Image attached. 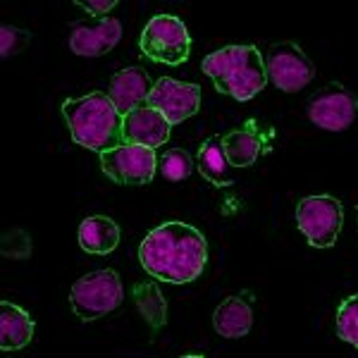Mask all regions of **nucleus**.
Listing matches in <instances>:
<instances>
[{"mask_svg":"<svg viewBox=\"0 0 358 358\" xmlns=\"http://www.w3.org/2000/svg\"><path fill=\"white\" fill-rule=\"evenodd\" d=\"M138 263L148 275L170 285L199 280L208 263L206 236L187 222H163L146 234L138 246Z\"/></svg>","mask_w":358,"mask_h":358,"instance_id":"nucleus-1","label":"nucleus"},{"mask_svg":"<svg viewBox=\"0 0 358 358\" xmlns=\"http://www.w3.org/2000/svg\"><path fill=\"white\" fill-rule=\"evenodd\" d=\"M62 115L67 120L74 143L96 153H106L122 141L124 117L117 113L108 94L94 91L89 96L72 98L62 103Z\"/></svg>","mask_w":358,"mask_h":358,"instance_id":"nucleus-2","label":"nucleus"},{"mask_svg":"<svg viewBox=\"0 0 358 358\" xmlns=\"http://www.w3.org/2000/svg\"><path fill=\"white\" fill-rule=\"evenodd\" d=\"M201 69L213 79L220 94L232 96L241 103L258 96L268 84L263 53L256 45H224L215 53L206 55Z\"/></svg>","mask_w":358,"mask_h":358,"instance_id":"nucleus-3","label":"nucleus"},{"mask_svg":"<svg viewBox=\"0 0 358 358\" xmlns=\"http://www.w3.org/2000/svg\"><path fill=\"white\" fill-rule=\"evenodd\" d=\"M124 301L122 280L115 270H96L74 282L69 292V303L79 320L91 322L113 313Z\"/></svg>","mask_w":358,"mask_h":358,"instance_id":"nucleus-4","label":"nucleus"},{"mask_svg":"<svg viewBox=\"0 0 358 358\" xmlns=\"http://www.w3.org/2000/svg\"><path fill=\"white\" fill-rule=\"evenodd\" d=\"M141 53L160 65H182L189 60L192 36L189 29L175 15H155L141 34Z\"/></svg>","mask_w":358,"mask_h":358,"instance_id":"nucleus-5","label":"nucleus"},{"mask_svg":"<svg viewBox=\"0 0 358 358\" xmlns=\"http://www.w3.org/2000/svg\"><path fill=\"white\" fill-rule=\"evenodd\" d=\"M344 210L334 196H306L296 206V224L310 246L330 248L342 232Z\"/></svg>","mask_w":358,"mask_h":358,"instance_id":"nucleus-6","label":"nucleus"},{"mask_svg":"<svg viewBox=\"0 0 358 358\" xmlns=\"http://www.w3.org/2000/svg\"><path fill=\"white\" fill-rule=\"evenodd\" d=\"M101 167L113 182L127 184V187H141L155 177L158 158H155L153 148L120 143L113 151L101 153Z\"/></svg>","mask_w":358,"mask_h":358,"instance_id":"nucleus-7","label":"nucleus"},{"mask_svg":"<svg viewBox=\"0 0 358 358\" xmlns=\"http://www.w3.org/2000/svg\"><path fill=\"white\" fill-rule=\"evenodd\" d=\"M265 69H268L270 82L280 91H287V94L301 91L315 77L313 62L292 41L270 45L268 55H265Z\"/></svg>","mask_w":358,"mask_h":358,"instance_id":"nucleus-8","label":"nucleus"},{"mask_svg":"<svg viewBox=\"0 0 358 358\" xmlns=\"http://www.w3.org/2000/svg\"><path fill=\"white\" fill-rule=\"evenodd\" d=\"M308 120L320 129L344 131L358 115V101L346 86L327 84L308 101Z\"/></svg>","mask_w":358,"mask_h":358,"instance_id":"nucleus-9","label":"nucleus"},{"mask_svg":"<svg viewBox=\"0 0 358 358\" xmlns=\"http://www.w3.org/2000/svg\"><path fill=\"white\" fill-rule=\"evenodd\" d=\"M146 106L158 110L170 124H179L187 117H194V115L199 113L201 86L163 77L153 84V91H151V96H148Z\"/></svg>","mask_w":358,"mask_h":358,"instance_id":"nucleus-10","label":"nucleus"},{"mask_svg":"<svg viewBox=\"0 0 358 358\" xmlns=\"http://www.w3.org/2000/svg\"><path fill=\"white\" fill-rule=\"evenodd\" d=\"M122 38V24L115 17L98 20L96 24H74L69 34V48L82 57H98L110 53Z\"/></svg>","mask_w":358,"mask_h":358,"instance_id":"nucleus-11","label":"nucleus"},{"mask_svg":"<svg viewBox=\"0 0 358 358\" xmlns=\"http://www.w3.org/2000/svg\"><path fill=\"white\" fill-rule=\"evenodd\" d=\"M151 91H153V84H151V79H148L146 69L124 67L110 79V91H108V96H110V101L115 103L117 113L124 117V115L134 113L136 108L146 106Z\"/></svg>","mask_w":358,"mask_h":358,"instance_id":"nucleus-12","label":"nucleus"},{"mask_svg":"<svg viewBox=\"0 0 358 358\" xmlns=\"http://www.w3.org/2000/svg\"><path fill=\"white\" fill-rule=\"evenodd\" d=\"M172 124L158 110L148 106L136 108L134 113L124 115L122 122V138L124 143H136V146L158 148L170 138Z\"/></svg>","mask_w":358,"mask_h":358,"instance_id":"nucleus-13","label":"nucleus"},{"mask_svg":"<svg viewBox=\"0 0 358 358\" xmlns=\"http://www.w3.org/2000/svg\"><path fill=\"white\" fill-rule=\"evenodd\" d=\"M213 327L224 339H241L253 327V308L244 296H227L213 313Z\"/></svg>","mask_w":358,"mask_h":358,"instance_id":"nucleus-14","label":"nucleus"},{"mask_svg":"<svg viewBox=\"0 0 358 358\" xmlns=\"http://www.w3.org/2000/svg\"><path fill=\"white\" fill-rule=\"evenodd\" d=\"M34 339V320L24 308L13 301L0 303V346L3 351H17Z\"/></svg>","mask_w":358,"mask_h":358,"instance_id":"nucleus-15","label":"nucleus"},{"mask_svg":"<svg viewBox=\"0 0 358 358\" xmlns=\"http://www.w3.org/2000/svg\"><path fill=\"white\" fill-rule=\"evenodd\" d=\"M222 143L232 167H251L263 151V136L253 120L244 127H239V129H232L229 134H224Z\"/></svg>","mask_w":358,"mask_h":358,"instance_id":"nucleus-16","label":"nucleus"},{"mask_svg":"<svg viewBox=\"0 0 358 358\" xmlns=\"http://www.w3.org/2000/svg\"><path fill=\"white\" fill-rule=\"evenodd\" d=\"M120 244V227L106 215H91L79 224V246L86 253L106 256Z\"/></svg>","mask_w":358,"mask_h":358,"instance_id":"nucleus-17","label":"nucleus"},{"mask_svg":"<svg viewBox=\"0 0 358 358\" xmlns=\"http://www.w3.org/2000/svg\"><path fill=\"white\" fill-rule=\"evenodd\" d=\"M196 167H199V172L213 184V187H229V184L234 182L232 165H229L227 153H224L222 136H210L201 143Z\"/></svg>","mask_w":358,"mask_h":358,"instance_id":"nucleus-18","label":"nucleus"},{"mask_svg":"<svg viewBox=\"0 0 358 358\" xmlns=\"http://www.w3.org/2000/svg\"><path fill=\"white\" fill-rule=\"evenodd\" d=\"M131 294H134V303L138 313L143 315V320L153 330H160L167 322V301L163 292H160V287L155 282H138Z\"/></svg>","mask_w":358,"mask_h":358,"instance_id":"nucleus-19","label":"nucleus"},{"mask_svg":"<svg viewBox=\"0 0 358 358\" xmlns=\"http://www.w3.org/2000/svg\"><path fill=\"white\" fill-rule=\"evenodd\" d=\"M158 170L170 182H182V179H187L194 172V160L182 148H170V151H165L158 158Z\"/></svg>","mask_w":358,"mask_h":358,"instance_id":"nucleus-20","label":"nucleus"},{"mask_svg":"<svg viewBox=\"0 0 358 358\" xmlns=\"http://www.w3.org/2000/svg\"><path fill=\"white\" fill-rule=\"evenodd\" d=\"M337 334L346 344L358 349V294L344 299L337 308Z\"/></svg>","mask_w":358,"mask_h":358,"instance_id":"nucleus-21","label":"nucleus"},{"mask_svg":"<svg viewBox=\"0 0 358 358\" xmlns=\"http://www.w3.org/2000/svg\"><path fill=\"white\" fill-rule=\"evenodd\" d=\"M3 256L15 258V261L31 256V236H29V232H24V229H8L3 234Z\"/></svg>","mask_w":358,"mask_h":358,"instance_id":"nucleus-22","label":"nucleus"},{"mask_svg":"<svg viewBox=\"0 0 358 358\" xmlns=\"http://www.w3.org/2000/svg\"><path fill=\"white\" fill-rule=\"evenodd\" d=\"M0 38H3V57H13V55H20L22 50L27 48L29 41H31V34H29L27 29L5 24L0 29Z\"/></svg>","mask_w":358,"mask_h":358,"instance_id":"nucleus-23","label":"nucleus"},{"mask_svg":"<svg viewBox=\"0 0 358 358\" xmlns=\"http://www.w3.org/2000/svg\"><path fill=\"white\" fill-rule=\"evenodd\" d=\"M79 8H84L86 13H91L98 20H106L117 8V0H89V3H79Z\"/></svg>","mask_w":358,"mask_h":358,"instance_id":"nucleus-24","label":"nucleus"},{"mask_svg":"<svg viewBox=\"0 0 358 358\" xmlns=\"http://www.w3.org/2000/svg\"><path fill=\"white\" fill-rule=\"evenodd\" d=\"M179 358H203V356H179Z\"/></svg>","mask_w":358,"mask_h":358,"instance_id":"nucleus-25","label":"nucleus"},{"mask_svg":"<svg viewBox=\"0 0 358 358\" xmlns=\"http://www.w3.org/2000/svg\"><path fill=\"white\" fill-rule=\"evenodd\" d=\"M356 224H358V222H356Z\"/></svg>","mask_w":358,"mask_h":358,"instance_id":"nucleus-26","label":"nucleus"}]
</instances>
